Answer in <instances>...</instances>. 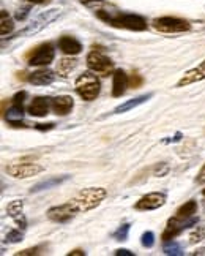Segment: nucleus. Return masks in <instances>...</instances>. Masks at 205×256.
I'll list each match as a JSON object with an SVG mask.
<instances>
[{"label":"nucleus","instance_id":"1","mask_svg":"<svg viewBox=\"0 0 205 256\" xmlns=\"http://www.w3.org/2000/svg\"><path fill=\"white\" fill-rule=\"evenodd\" d=\"M98 17L102 21H106L112 27H118V29H128V30H134V32H142L147 29V22L142 16L137 14H109L106 11L100 10Z\"/></svg>","mask_w":205,"mask_h":256},{"label":"nucleus","instance_id":"2","mask_svg":"<svg viewBox=\"0 0 205 256\" xmlns=\"http://www.w3.org/2000/svg\"><path fill=\"white\" fill-rule=\"evenodd\" d=\"M106 190L100 187H92L82 190L81 193H78L76 198L71 199V204L76 207L78 212H87V210L95 209L97 206L101 204V201L106 198Z\"/></svg>","mask_w":205,"mask_h":256},{"label":"nucleus","instance_id":"3","mask_svg":"<svg viewBox=\"0 0 205 256\" xmlns=\"http://www.w3.org/2000/svg\"><path fill=\"white\" fill-rule=\"evenodd\" d=\"M76 92L79 94L81 98L92 102L95 100L100 94V81L93 75L92 70L82 73V75L76 79Z\"/></svg>","mask_w":205,"mask_h":256},{"label":"nucleus","instance_id":"4","mask_svg":"<svg viewBox=\"0 0 205 256\" xmlns=\"http://www.w3.org/2000/svg\"><path fill=\"white\" fill-rule=\"evenodd\" d=\"M152 24L155 27V30L163 32V33H182V32H188L191 29L188 21L180 19V17H172V16L158 17Z\"/></svg>","mask_w":205,"mask_h":256},{"label":"nucleus","instance_id":"5","mask_svg":"<svg viewBox=\"0 0 205 256\" xmlns=\"http://www.w3.org/2000/svg\"><path fill=\"white\" fill-rule=\"evenodd\" d=\"M60 13H62L60 8H52V10H48V11L41 13L32 24H29V25L25 27V29L19 33V36L21 35L24 36V35H35V33H38L40 30L44 29L46 25H49L52 21L57 19V17L60 16Z\"/></svg>","mask_w":205,"mask_h":256},{"label":"nucleus","instance_id":"6","mask_svg":"<svg viewBox=\"0 0 205 256\" xmlns=\"http://www.w3.org/2000/svg\"><path fill=\"white\" fill-rule=\"evenodd\" d=\"M43 171V166L35 163H24V161H13L6 166V172L10 176L16 179H27V177H33L36 174H40Z\"/></svg>","mask_w":205,"mask_h":256},{"label":"nucleus","instance_id":"7","mask_svg":"<svg viewBox=\"0 0 205 256\" xmlns=\"http://www.w3.org/2000/svg\"><path fill=\"white\" fill-rule=\"evenodd\" d=\"M87 67L93 71V73H100L101 76H107L110 71H112L114 63L110 59H107L104 54L92 51L87 56Z\"/></svg>","mask_w":205,"mask_h":256},{"label":"nucleus","instance_id":"8","mask_svg":"<svg viewBox=\"0 0 205 256\" xmlns=\"http://www.w3.org/2000/svg\"><path fill=\"white\" fill-rule=\"evenodd\" d=\"M54 56H55V51L52 48V44H49V43L41 44V46H38L30 54L29 65H33V67L49 65V63L54 60Z\"/></svg>","mask_w":205,"mask_h":256},{"label":"nucleus","instance_id":"9","mask_svg":"<svg viewBox=\"0 0 205 256\" xmlns=\"http://www.w3.org/2000/svg\"><path fill=\"white\" fill-rule=\"evenodd\" d=\"M76 214H78L76 207L71 204V201H68V203H65L62 206L51 207L48 210V218L52 222H57V223H65V222L71 220Z\"/></svg>","mask_w":205,"mask_h":256},{"label":"nucleus","instance_id":"10","mask_svg":"<svg viewBox=\"0 0 205 256\" xmlns=\"http://www.w3.org/2000/svg\"><path fill=\"white\" fill-rule=\"evenodd\" d=\"M166 204V195L164 193H148L145 196H142L141 199L136 203V209L137 210H155V209H160Z\"/></svg>","mask_w":205,"mask_h":256},{"label":"nucleus","instance_id":"11","mask_svg":"<svg viewBox=\"0 0 205 256\" xmlns=\"http://www.w3.org/2000/svg\"><path fill=\"white\" fill-rule=\"evenodd\" d=\"M204 79H205V60L196 68L186 71L183 75V78L177 82V87H186V86L194 84V82H199V81H204Z\"/></svg>","mask_w":205,"mask_h":256},{"label":"nucleus","instance_id":"12","mask_svg":"<svg viewBox=\"0 0 205 256\" xmlns=\"http://www.w3.org/2000/svg\"><path fill=\"white\" fill-rule=\"evenodd\" d=\"M22 207H24L22 201L16 199V201H13V203H10L6 206V214L13 218V220L16 222V225L19 226L21 230H25L27 222H25V217L22 214Z\"/></svg>","mask_w":205,"mask_h":256},{"label":"nucleus","instance_id":"13","mask_svg":"<svg viewBox=\"0 0 205 256\" xmlns=\"http://www.w3.org/2000/svg\"><path fill=\"white\" fill-rule=\"evenodd\" d=\"M198 212V203L196 201H188V203H185L179 210L175 212V215L171 218L174 222H188L194 217V214Z\"/></svg>","mask_w":205,"mask_h":256},{"label":"nucleus","instance_id":"14","mask_svg":"<svg viewBox=\"0 0 205 256\" xmlns=\"http://www.w3.org/2000/svg\"><path fill=\"white\" fill-rule=\"evenodd\" d=\"M73 105H74V102H73V98L70 95H62V97L54 98L51 106H52L55 114L65 116V114H68L71 109H73Z\"/></svg>","mask_w":205,"mask_h":256},{"label":"nucleus","instance_id":"15","mask_svg":"<svg viewBox=\"0 0 205 256\" xmlns=\"http://www.w3.org/2000/svg\"><path fill=\"white\" fill-rule=\"evenodd\" d=\"M59 48L65 54H68V56H76V54L82 51V44L76 38H73V36H62L59 40Z\"/></svg>","mask_w":205,"mask_h":256},{"label":"nucleus","instance_id":"16","mask_svg":"<svg viewBox=\"0 0 205 256\" xmlns=\"http://www.w3.org/2000/svg\"><path fill=\"white\" fill-rule=\"evenodd\" d=\"M128 87V76L123 70L114 71V81H112V95L122 97Z\"/></svg>","mask_w":205,"mask_h":256},{"label":"nucleus","instance_id":"17","mask_svg":"<svg viewBox=\"0 0 205 256\" xmlns=\"http://www.w3.org/2000/svg\"><path fill=\"white\" fill-rule=\"evenodd\" d=\"M29 81L33 86H49L54 81V73L51 70H38L32 73L29 76Z\"/></svg>","mask_w":205,"mask_h":256},{"label":"nucleus","instance_id":"18","mask_svg":"<svg viewBox=\"0 0 205 256\" xmlns=\"http://www.w3.org/2000/svg\"><path fill=\"white\" fill-rule=\"evenodd\" d=\"M29 113L32 116H35V117H44L46 114L49 113V103H48V100L43 98V97L35 98L33 102L30 103Z\"/></svg>","mask_w":205,"mask_h":256},{"label":"nucleus","instance_id":"19","mask_svg":"<svg viewBox=\"0 0 205 256\" xmlns=\"http://www.w3.org/2000/svg\"><path fill=\"white\" fill-rule=\"evenodd\" d=\"M150 98H152V95H142V97H137V98H134V100H129V102H126V103H123V105L117 106V108L114 109V114L126 113V111H129V109H133V108H136V106H139V105L145 103L147 100H150Z\"/></svg>","mask_w":205,"mask_h":256},{"label":"nucleus","instance_id":"20","mask_svg":"<svg viewBox=\"0 0 205 256\" xmlns=\"http://www.w3.org/2000/svg\"><path fill=\"white\" fill-rule=\"evenodd\" d=\"M22 106L21 105H13L10 108V111L6 113V121L10 122L11 125H19V122L22 121Z\"/></svg>","mask_w":205,"mask_h":256},{"label":"nucleus","instance_id":"21","mask_svg":"<svg viewBox=\"0 0 205 256\" xmlns=\"http://www.w3.org/2000/svg\"><path fill=\"white\" fill-rule=\"evenodd\" d=\"M68 177H52L49 180H44V182H40V184H36L33 188H32V193H36V191H41V190H48L51 187H55V185H60L62 182H65Z\"/></svg>","mask_w":205,"mask_h":256},{"label":"nucleus","instance_id":"22","mask_svg":"<svg viewBox=\"0 0 205 256\" xmlns=\"http://www.w3.org/2000/svg\"><path fill=\"white\" fill-rule=\"evenodd\" d=\"M0 16H2V21H0V33H2V35L10 33V32L14 29V24H13V21H11V17L8 16V13H6L5 10H2Z\"/></svg>","mask_w":205,"mask_h":256},{"label":"nucleus","instance_id":"23","mask_svg":"<svg viewBox=\"0 0 205 256\" xmlns=\"http://www.w3.org/2000/svg\"><path fill=\"white\" fill-rule=\"evenodd\" d=\"M76 62L74 59H62L59 62V67H57V71L60 73L62 76H67V73H70L74 67H76Z\"/></svg>","mask_w":205,"mask_h":256},{"label":"nucleus","instance_id":"24","mask_svg":"<svg viewBox=\"0 0 205 256\" xmlns=\"http://www.w3.org/2000/svg\"><path fill=\"white\" fill-rule=\"evenodd\" d=\"M164 253L166 255H183V250H182V247L177 242L166 241V244H164Z\"/></svg>","mask_w":205,"mask_h":256},{"label":"nucleus","instance_id":"25","mask_svg":"<svg viewBox=\"0 0 205 256\" xmlns=\"http://www.w3.org/2000/svg\"><path fill=\"white\" fill-rule=\"evenodd\" d=\"M202 239H205V228L198 226V228H196V230L191 233V236H190V242H191V244H198V242H201Z\"/></svg>","mask_w":205,"mask_h":256},{"label":"nucleus","instance_id":"26","mask_svg":"<svg viewBox=\"0 0 205 256\" xmlns=\"http://www.w3.org/2000/svg\"><path fill=\"white\" fill-rule=\"evenodd\" d=\"M142 82H144V79L139 73H133V75L128 78V86L131 89H139L142 86Z\"/></svg>","mask_w":205,"mask_h":256},{"label":"nucleus","instance_id":"27","mask_svg":"<svg viewBox=\"0 0 205 256\" xmlns=\"http://www.w3.org/2000/svg\"><path fill=\"white\" fill-rule=\"evenodd\" d=\"M128 231H129V225H122L118 230L114 233V239L115 241H126L128 239Z\"/></svg>","mask_w":205,"mask_h":256},{"label":"nucleus","instance_id":"28","mask_svg":"<svg viewBox=\"0 0 205 256\" xmlns=\"http://www.w3.org/2000/svg\"><path fill=\"white\" fill-rule=\"evenodd\" d=\"M155 244V234L152 231H147L142 234V245L147 247V249H150V247H153Z\"/></svg>","mask_w":205,"mask_h":256},{"label":"nucleus","instance_id":"29","mask_svg":"<svg viewBox=\"0 0 205 256\" xmlns=\"http://www.w3.org/2000/svg\"><path fill=\"white\" fill-rule=\"evenodd\" d=\"M6 241L8 242H13V244L21 242L22 241V233L19 230H13V231H10V233L6 234Z\"/></svg>","mask_w":205,"mask_h":256},{"label":"nucleus","instance_id":"30","mask_svg":"<svg viewBox=\"0 0 205 256\" xmlns=\"http://www.w3.org/2000/svg\"><path fill=\"white\" fill-rule=\"evenodd\" d=\"M43 250V247H33V249H25L17 253V256H27V255H38Z\"/></svg>","mask_w":205,"mask_h":256},{"label":"nucleus","instance_id":"31","mask_svg":"<svg viewBox=\"0 0 205 256\" xmlns=\"http://www.w3.org/2000/svg\"><path fill=\"white\" fill-rule=\"evenodd\" d=\"M29 11H30V8H22V10H17L16 11V19L17 21H24L25 16L29 14Z\"/></svg>","mask_w":205,"mask_h":256},{"label":"nucleus","instance_id":"32","mask_svg":"<svg viewBox=\"0 0 205 256\" xmlns=\"http://www.w3.org/2000/svg\"><path fill=\"white\" fill-rule=\"evenodd\" d=\"M25 95H27L25 92H19V94H16V95L13 97V105H21V106H22Z\"/></svg>","mask_w":205,"mask_h":256},{"label":"nucleus","instance_id":"33","mask_svg":"<svg viewBox=\"0 0 205 256\" xmlns=\"http://www.w3.org/2000/svg\"><path fill=\"white\" fill-rule=\"evenodd\" d=\"M79 2L86 6H92V5H97V3H104V0H79Z\"/></svg>","mask_w":205,"mask_h":256},{"label":"nucleus","instance_id":"34","mask_svg":"<svg viewBox=\"0 0 205 256\" xmlns=\"http://www.w3.org/2000/svg\"><path fill=\"white\" fill-rule=\"evenodd\" d=\"M198 184H205V164H204V168L199 171V174H198Z\"/></svg>","mask_w":205,"mask_h":256},{"label":"nucleus","instance_id":"35","mask_svg":"<svg viewBox=\"0 0 205 256\" xmlns=\"http://www.w3.org/2000/svg\"><path fill=\"white\" fill-rule=\"evenodd\" d=\"M115 256H133V253L128 252V250H117L115 252Z\"/></svg>","mask_w":205,"mask_h":256},{"label":"nucleus","instance_id":"36","mask_svg":"<svg viewBox=\"0 0 205 256\" xmlns=\"http://www.w3.org/2000/svg\"><path fill=\"white\" fill-rule=\"evenodd\" d=\"M36 128H38V130H51V128H54V124H48V125H36Z\"/></svg>","mask_w":205,"mask_h":256},{"label":"nucleus","instance_id":"37","mask_svg":"<svg viewBox=\"0 0 205 256\" xmlns=\"http://www.w3.org/2000/svg\"><path fill=\"white\" fill-rule=\"evenodd\" d=\"M86 253H84L82 250H73V252H70L68 253V256H84Z\"/></svg>","mask_w":205,"mask_h":256},{"label":"nucleus","instance_id":"38","mask_svg":"<svg viewBox=\"0 0 205 256\" xmlns=\"http://www.w3.org/2000/svg\"><path fill=\"white\" fill-rule=\"evenodd\" d=\"M29 2H32V3H44V2H48V0H29Z\"/></svg>","mask_w":205,"mask_h":256},{"label":"nucleus","instance_id":"39","mask_svg":"<svg viewBox=\"0 0 205 256\" xmlns=\"http://www.w3.org/2000/svg\"><path fill=\"white\" fill-rule=\"evenodd\" d=\"M204 196H205V190H204Z\"/></svg>","mask_w":205,"mask_h":256}]
</instances>
